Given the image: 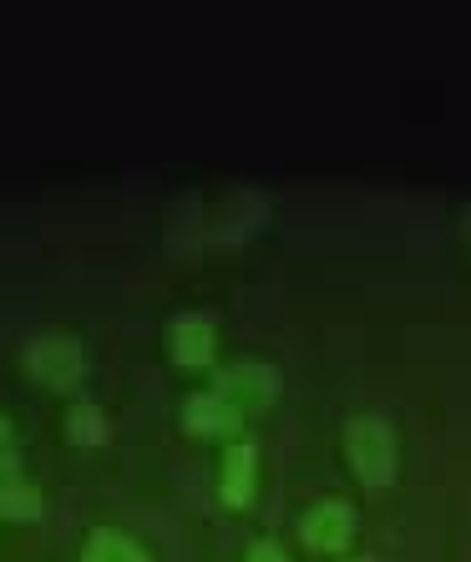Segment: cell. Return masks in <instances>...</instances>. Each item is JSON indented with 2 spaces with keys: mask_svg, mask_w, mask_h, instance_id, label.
<instances>
[{
  "mask_svg": "<svg viewBox=\"0 0 471 562\" xmlns=\"http://www.w3.org/2000/svg\"><path fill=\"white\" fill-rule=\"evenodd\" d=\"M213 391H218L223 401L238 411V416H249V411H263L279 395V370L263 366V360H244V366L223 370Z\"/></svg>",
  "mask_w": 471,
  "mask_h": 562,
  "instance_id": "cell-4",
  "label": "cell"
},
{
  "mask_svg": "<svg viewBox=\"0 0 471 562\" xmlns=\"http://www.w3.org/2000/svg\"><path fill=\"white\" fill-rule=\"evenodd\" d=\"M36 512H41V492L26 482V476H21V467H15V471H5V476H0V517H15V522H31Z\"/></svg>",
  "mask_w": 471,
  "mask_h": 562,
  "instance_id": "cell-9",
  "label": "cell"
},
{
  "mask_svg": "<svg viewBox=\"0 0 471 562\" xmlns=\"http://www.w3.org/2000/svg\"><path fill=\"white\" fill-rule=\"evenodd\" d=\"M21 467V461H15V436H11V420L0 416V476H5V471H15Z\"/></svg>",
  "mask_w": 471,
  "mask_h": 562,
  "instance_id": "cell-11",
  "label": "cell"
},
{
  "mask_svg": "<svg viewBox=\"0 0 471 562\" xmlns=\"http://www.w3.org/2000/svg\"><path fill=\"white\" fill-rule=\"evenodd\" d=\"M81 562H147V552L117 527H92L81 542Z\"/></svg>",
  "mask_w": 471,
  "mask_h": 562,
  "instance_id": "cell-8",
  "label": "cell"
},
{
  "mask_svg": "<svg viewBox=\"0 0 471 562\" xmlns=\"http://www.w3.org/2000/svg\"><path fill=\"white\" fill-rule=\"evenodd\" d=\"M183 426L193 436H238L244 416H238L218 391H198V395H188L183 401Z\"/></svg>",
  "mask_w": 471,
  "mask_h": 562,
  "instance_id": "cell-7",
  "label": "cell"
},
{
  "mask_svg": "<svg viewBox=\"0 0 471 562\" xmlns=\"http://www.w3.org/2000/svg\"><path fill=\"white\" fill-rule=\"evenodd\" d=\"M168 355L188 370L213 366V355H218V329H213L209 314H178L168 325Z\"/></svg>",
  "mask_w": 471,
  "mask_h": 562,
  "instance_id": "cell-5",
  "label": "cell"
},
{
  "mask_svg": "<svg viewBox=\"0 0 471 562\" xmlns=\"http://www.w3.org/2000/svg\"><path fill=\"white\" fill-rule=\"evenodd\" d=\"M66 436L77 446H102L106 441V416L97 406H77L66 416Z\"/></svg>",
  "mask_w": 471,
  "mask_h": 562,
  "instance_id": "cell-10",
  "label": "cell"
},
{
  "mask_svg": "<svg viewBox=\"0 0 471 562\" xmlns=\"http://www.w3.org/2000/svg\"><path fill=\"white\" fill-rule=\"evenodd\" d=\"M355 532H360V517H355V507L345 497L314 502V507L300 517V542L310 552H325V558H340V552L355 542Z\"/></svg>",
  "mask_w": 471,
  "mask_h": 562,
  "instance_id": "cell-3",
  "label": "cell"
},
{
  "mask_svg": "<svg viewBox=\"0 0 471 562\" xmlns=\"http://www.w3.org/2000/svg\"><path fill=\"white\" fill-rule=\"evenodd\" d=\"M345 562H370V558H345Z\"/></svg>",
  "mask_w": 471,
  "mask_h": 562,
  "instance_id": "cell-13",
  "label": "cell"
},
{
  "mask_svg": "<svg viewBox=\"0 0 471 562\" xmlns=\"http://www.w3.org/2000/svg\"><path fill=\"white\" fill-rule=\"evenodd\" d=\"M26 370L46 391H77L81 375H87L81 340H71V335H36V340L26 345Z\"/></svg>",
  "mask_w": 471,
  "mask_h": 562,
  "instance_id": "cell-2",
  "label": "cell"
},
{
  "mask_svg": "<svg viewBox=\"0 0 471 562\" xmlns=\"http://www.w3.org/2000/svg\"><path fill=\"white\" fill-rule=\"evenodd\" d=\"M254 486H259V451H254V441H228V451H223V471H218L223 507L244 512L254 502Z\"/></svg>",
  "mask_w": 471,
  "mask_h": 562,
  "instance_id": "cell-6",
  "label": "cell"
},
{
  "mask_svg": "<svg viewBox=\"0 0 471 562\" xmlns=\"http://www.w3.org/2000/svg\"><path fill=\"white\" fill-rule=\"evenodd\" d=\"M345 457H350L355 476L366 486H391L395 482V461H401V446L385 416H350L345 420Z\"/></svg>",
  "mask_w": 471,
  "mask_h": 562,
  "instance_id": "cell-1",
  "label": "cell"
},
{
  "mask_svg": "<svg viewBox=\"0 0 471 562\" xmlns=\"http://www.w3.org/2000/svg\"><path fill=\"white\" fill-rule=\"evenodd\" d=\"M244 562H289V552L279 548V542H269V537H259V542L244 552Z\"/></svg>",
  "mask_w": 471,
  "mask_h": 562,
  "instance_id": "cell-12",
  "label": "cell"
}]
</instances>
